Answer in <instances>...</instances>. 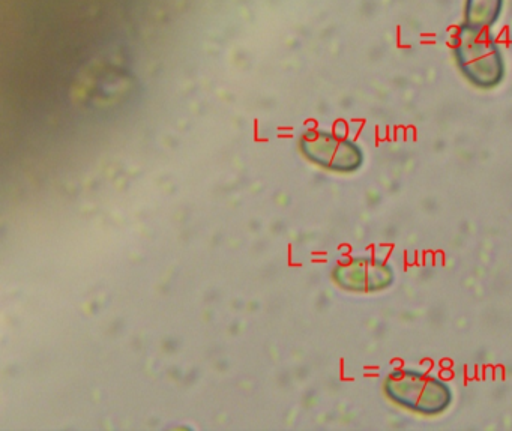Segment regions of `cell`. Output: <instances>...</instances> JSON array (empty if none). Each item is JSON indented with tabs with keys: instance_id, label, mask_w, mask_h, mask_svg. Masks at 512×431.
<instances>
[{
	"instance_id": "1",
	"label": "cell",
	"mask_w": 512,
	"mask_h": 431,
	"mask_svg": "<svg viewBox=\"0 0 512 431\" xmlns=\"http://www.w3.org/2000/svg\"><path fill=\"white\" fill-rule=\"evenodd\" d=\"M449 46L461 76L475 88L487 91L505 79V58L490 31L461 23L452 32Z\"/></svg>"
},
{
	"instance_id": "2",
	"label": "cell",
	"mask_w": 512,
	"mask_h": 431,
	"mask_svg": "<svg viewBox=\"0 0 512 431\" xmlns=\"http://www.w3.org/2000/svg\"><path fill=\"white\" fill-rule=\"evenodd\" d=\"M383 392L401 409L424 416L442 415L452 404L451 388L443 380L406 368L386 376Z\"/></svg>"
},
{
	"instance_id": "3",
	"label": "cell",
	"mask_w": 512,
	"mask_h": 431,
	"mask_svg": "<svg viewBox=\"0 0 512 431\" xmlns=\"http://www.w3.org/2000/svg\"><path fill=\"white\" fill-rule=\"evenodd\" d=\"M302 151L313 163L332 172L352 173L364 164V152L358 143L326 131L305 134Z\"/></svg>"
},
{
	"instance_id": "4",
	"label": "cell",
	"mask_w": 512,
	"mask_h": 431,
	"mask_svg": "<svg viewBox=\"0 0 512 431\" xmlns=\"http://www.w3.org/2000/svg\"><path fill=\"white\" fill-rule=\"evenodd\" d=\"M391 265L374 257H359L340 263L334 271V280L344 290L358 293L382 292L394 283Z\"/></svg>"
},
{
	"instance_id": "5",
	"label": "cell",
	"mask_w": 512,
	"mask_h": 431,
	"mask_svg": "<svg viewBox=\"0 0 512 431\" xmlns=\"http://www.w3.org/2000/svg\"><path fill=\"white\" fill-rule=\"evenodd\" d=\"M503 5L505 0H464L463 25L491 31L502 17Z\"/></svg>"
}]
</instances>
